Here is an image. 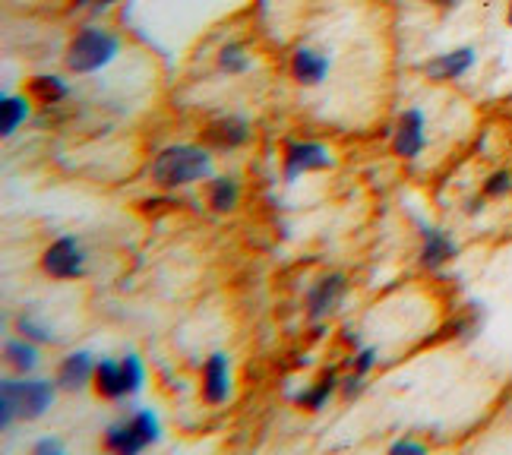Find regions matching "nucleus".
Returning a JSON list of instances; mask_svg holds the SVG:
<instances>
[{
  "instance_id": "obj_30",
  "label": "nucleus",
  "mask_w": 512,
  "mask_h": 455,
  "mask_svg": "<svg viewBox=\"0 0 512 455\" xmlns=\"http://www.w3.org/2000/svg\"><path fill=\"white\" fill-rule=\"evenodd\" d=\"M427 4H433V7H456L459 0H427Z\"/></svg>"
},
{
  "instance_id": "obj_9",
  "label": "nucleus",
  "mask_w": 512,
  "mask_h": 455,
  "mask_svg": "<svg viewBox=\"0 0 512 455\" xmlns=\"http://www.w3.org/2000/svg\"><path fill=\"white\" fill-rule=\"evenodd\" d=\"M228 389H231L228 358H225V354H212V358L206 361V370H203V399H206V405H222L228 399Z\"/></svg>"
},
{
  "instance_id": "obj_10",
  "label": "nucleus",
  "mask_w": 512,
  "mask_h": 455,
  "mask_svg": "<svg viewBox=\"0 0 512 455\" xmlns=\"http://www.w3.org/2000/svg\"><path fill=\"white\" fill-rule=\"evenodd\" d=\"M471 64H475V51H471V48H456V51H446L440 57H433V61H427L424 73L440 83V79L462 76L465 70H471Z\"/></svg>"
},
{
  "instance_id": "obj_26",
  "label": "nucleus",
  "mask_w": 512,
  "mask_h": 455,
  "mask_svg": "<svg viewBox=\"0 0 512 455\" xmlns=\"http://www.w3.org/2000/svg\"><path fill=\"white\" fill-rule=\"evenodd\" d=\"M364 373H358V370H354L351 373V377H345V386H342V392H345V399H354V395H358L361 392V386H364Z\"/></svg>"
},
{
  "instance_id": "obj_8",
  "label": "nucleus",
  "mask_w": 512,
  "mask_h": 455,
  "mask_svg": "<svg viewBox=\"0 0 512 455\" xmlns=\"http://www.w3.org/2000/svg\"><path fill=\"white\" fill-rule=\"evenodd\" d=\"M95 377V361L89 351H73L67 354V361L61 364V370H57V383H61V389L67 392H80L86 389V383Z\"/></svg>"
},
{
  "instance_id": "obj_5",
  "label": "nucleus",
  "mask_w": 512,
  "mask_h": 455,
  "mask_svg": "<svg viewBox=\"0 0 512 455\" xmlns=\"http://www.w3.org/2000/svg\"><path fill=\"white\" fill-rule=\"evenodd\" d=\"M42 269L51 279H83L86 275V253L73 237H57V241L45 250Z\"/></svg>"
},
{
  "instance_id": "obj_29",
  "label": "nucleus",
  "mask_w": 512,
  "mask_h": 455,
  "mask_svg": "<svg viewBox=\"0 0 512 455\" xmlns=\"http://www.w3.org/2000/svg\"><path fill=\"white\" fill-rule=\"evenodd\" d=\"M392 452H424L421 443H392Z\"/></svg>"
},
{
  "instance_id": "obj_6",
  "label": "nucleus",
  "mask_w": 512,
  "mask_h": 455,
  "mask_svg": "<svg viewBox=\"0 0 512 455\" xmlns=\"http://www.w3.org/2000/svg\"><path fill=\"white\" fill-rule=\"evenodd\" d=\"M332 158L323 146L317 143H288L285 146V177L294 181L304 171H317V168H329Z\"/></svg>"
},
{
  "instance_id": "obj_17",
  "label": "nucleus",
  "mask_w": 512,
  "mask_h": 455,
  "mask_svg": "<svg viewBox=\"0 0 512 455\" xmlns=\"http://www.w3.org/2000/svg\"><path fill=\"white\" fill-rule=\"evenodd\" d=\"M238 196H241V187L238 181H231V177H215L209 184V206L215 212H231L238 206Z\"/></svg>"
},
{
  "instance_id": "obj_14",
  "label": "nucleus",
  "mask_w": 512,
  "mask_h": 455,
  "mask_svg": "<svg viewBox=\"0 0 512 455\" xmlns=\"http://www.w3.org/2000/svg\"><path fill=\"white\" fill-rule=\"evenodd\" d=\"M424 234V247H421V263L427 269L443 266L449 256H456V244L449 241V234L437 231V228H421Z\"/></svg>"
},
{
  "instance_id": "obj_21",
  "label": "nucleus",
  "mask_w": 512,
  "mask_h": 455,
  "mask_svg": "<svg viewBox=\"0 0 512 455\" xmlns=\"http://www.w3.org/2000/svg\"><path fill=\"white\" fill-rule=\"evenodd\" d=\"M16 329L23 332V335H29L32 342H45V345L54 342V335L48 332V326H45V323H38L32 313H19V316H16Z\"/></svg>"
},
{
  "instance_id": "obj_12",
  "label": "nucleus",
  "mask_w": 512,
  "mask_h": 455,
  "mask_svg": "<svg viewBox=\"0 0 512 455\" xmlns=\"http://www.w3.org/2000/svg\"><path fill=\"white\" fill-rule=\"evenodd\" d=\"M291 70H294V79L304 86H317L326 79L329 73V61L323 54H317L313 48H298L294 51V61H291Z\"/></svg>"
},
{
  "instance_id": "obj_7",
  "label": "nucleus",
  "mask_w": 512,
  "mask_h": 455,
  "mask_svg": "<svg viewBox=\"0 0 512 455\" xmlns=\"http://www.w3.org/2000/svg\"><path fill=\"white\" fill-rule=\"evenodd\" d=\"M424 149V114L418 108H411L399 117L396 127V152L402 158H415Z\"/></svg>"
},
{
  "instance_id": "obj_13",
  "label": "nucleus",
  "mask_w": 512,
  "mask_h": 455,
  "mask_svg": "<svg viewBox=\"0 0 512 455\" xmlns=\"http://www.w3.org/2000/svg\"><path fill=\"white\" fill-rule=\"evenodd\" d=\"M206 140L219 149H238L250 140V127L241 117H225V121H215L209 130H206Z\"/></svg>"
},
{
  "instance_id": "obj_20",
  "label": "nucleus",
  "mask_w": 512,
  "mask_h": 455,
  "mask_svg": "<svg viewBox=\"0 0 512 455\" xmlns=\"http://www.w3.org/2000/svg\"><path fill=\"white\" fill-rule=\"evenodd\" d=\"M7 361L19 370V373H29V370H35V364H38V354H35V345H29V342H7Z\"/></svg>"
},
{
  "instance_id": "obj_28",
  "label": "nucleus",
  "mask_w": 512,
  "mask_h": 455,
  "mask_svg": "<svg viewBox=\"0 0 512 455\" xmlns=\"http://www.w3.org/2000/svg\"><path fill=\"white\" fill-rule=\"evenodd\" d=\"M76 4H92V13H102L105 7H111V4H117V0H76Z\"/></svg>"
},
{
  "instance_id": "obj_18",
  "label": "nucleus",
  "mask_w": 512,
  "mask_h": 455,
  "mask_svg": "<svg viewBox=\"0 0 512 455\" xmlns=\"http://www.w3.org/2000/svg\"><path fill=\"white\" fill-rule=\"evenodd\" d=\"M26 117H29L26 98H19V95H4V98H0V130H4V136H10L16 127H23Z\"/></svg>"
},
{
  "instance_id": "obj_4",
  "label": "nucleus",
  "mask_w": 512,
  "mask_h": 455,
  "mask_svg": "<svg viewBox=\"0 0 512 455\" xmlns=\"http://www.w3.org/2000/svg\"><path fill=\"white\" fill-rule=\"evenodd\" d=\"M155 440H159V421H155L152 411H136L130 421L111 424L105 433V446L121 455L140 452V449L152 446Z\"/></svg>"
},
{
  "instance_id": "obj_3",
  "label": "nucleus",
  "mask_w": 512,
  "mask_h": 455,
  "mask_svg": "<svg viewBox=\"0 0 512 455\" xmlns=\"http://www.w3.org/2000/svg\"><path fill=\"white\" fill-rule=\"evenodd\" d=\"M117 48V35L105 32V29H95V26H83L80 32L73 35V42L67 48V70L70 73H95L102 70L105 64L114 61Z\"/></svg>"
},
{
  "instance_id": "obj_16",
  "label": "nucleus",
  "mask_w": 512,
  "mask_h": 455,
  "mask_svg": "<svg viewBox=\"0 0 512 455\" xmlns=\"http://www.w3.org/2000/svg\"><path fill=\"white\" fill-rule=\"evenodd\" d=\"M29 95L35 98V102H42V105H57V102H64V98L70 95L67 83L61 76H35L32 83H29Z\"/></svg>"
},
{
  "instance_id": "obj_25",
  "label": "nucleus",
  "mask_w": 512,
  "mask_h": 455,
  "mask_svg": "<svg viewBox=\"0 0 512 455\" xmlns=\"http://www.w3.org/2000/svg\"><path fill=\"white\" fill-rule=\"evenodd\" d=\"M509 187H512L509 174H494V177L487 181V193H490V196H500V193H506Z\"/></svg>"
},
{
  "instance_id": "obj_23",
  "label": "nucleus",
  "mask_w": 512,
  "mask_h": 455,
  "mask_svg": "<svg viewBox=\"0 0 512 455\" xmlns=\"http://www.w3.org/2000/svg\"><path fill=\"white\" fill-rule=\"evenodd\" d=\"M124 380H127V392L136 395L143 389V364L136 354H130V358H124Z\"/></svg>"
},
{
  "instance_id": "obj_24",
  "label": "nucleus",
  "mask_w": 512,
  "mask_h": 455,
  "mask_svg": "<svg viewBox=\"0 0 512 455\" xmlns=\"http://www.w3.org/2000/svg\"><path fill=\"white\" fill-rule=\"evenodd\" d=\"M373 364H377V351H373V348L358 351V358H354V370H358V373H367Z\"/></svg>"
},
{
  "instance_id": "obj_11",
  "label": "nucleus",
  "mask_w": 512,
  "mask_h": 455,
  "mask_svg": "<svg viewBox=\"0 0 512 455\" xmlns=\"http://www.w3.org/2000/svg\"><path fill=\"white\" fill-rule=\"evenodd\" d=\"M92 386H95V392L102 395V399H108V402H117V399H124V395H130V392H127V380H124V364H117V361H102V364H95Z\"/></svg>"
},
{
  "instance_id": "obj_15",
  "label": "nucleus",
  "mask_w": 512,
  "mask_h": 455,
  "mask_svg": "<svg viewBox=\"0 0 512 455\" xmlns=\"http://www.w3.org/2000/svg\"><path fill=\"white\" fill-rule=\"evenodd\" d=\"M345 291V279L342 275H326V279L310 291V298H307V310L310 316L317 320V316H323L332 304L339 301V294Z\"/></svg>"
},
{
  "instance_id": "obj_1",
  "label": "nucleus",
  "mask_w": 512,
  "mask_h": 455,
  "mask_svg": "<svg viewBox=\"0 0 512 455\" xmlns=\"http://www.w3.org/2000/svg\"><path fill=\"white\" fill-rule=\"evenodd\" d=\"M54 405V389L45 380H4L0 386V424L35 421Z\"/></svg>"
},
{
  "instance_id": "obj_22",
  "label": "nucleus",
  "mask_w": 512,
  "mask_h": 455,
  "mask_svg": "<svg viewBox=\"0 0 512 455\" xmlns=\"http://www.w3.org/2000/svg\"><path fill=\"white\" fill-rule=\"evenodd\" d=\"M247 54H244V48L241 45H228L222 54H219V70L222 73H244L247 70Z\"/></svg>"
},
{
  "instance_id": "obj_27",
  "label": "nucleus",
  "mask_w": 512,
  "mask_h": 455,
  "mask_svg": "<svg viewBox=\"0 0 512 455\" xmlns=\"http://www.w3.org/2000/svg\"><path fill=\"white\" fill-rule=\"evenodd\" d=\"M35 452L38 455H64V446L57 443V440H38L35 443Z\"/></svg>"
},
{
  "instance_id": "obj_31",
  "label": "nucleus",
  "mask_w": 512,
  "mask_h": 455,
  "mask_svg": "<svg viewBox=\"0 0 512 455\" xmlns=\"http://www.w3.org/2000/svg\"><path fill=\"white\" fill-rule=\"evenodd\" d=\"M509 26H512V0H509Z\"/></svg>"
},
{
  "instance_id": "obj_19",
  "label": "nucleus",
  "mask_w": 512,
  "mask_h": 455,
  "mask_svg": "<svg viewBox=\"0 0 512 455\" xmlns=\"http://www.w3.org/2000/svg\"><path fill=\"white\" fill-rule=\"evenodd\" d=\"M332 389H336V370H326V373H323V380H320L317 386H310L307 392H301L294 402L304 405L307 411H317V408H323V405L329 402Z\"/></svg>"
},
{
  "instance_id": "obj_2",
  "label": "nucleus",
  "mask_w": 512,
  "mask_h": 455,
  "mask_svg": "<svg viewBox=\"0 0 512 455\" xmlns=\"http://www.w3.org/2000/svg\"><path fill=\"white\" fill-rule=\"evenodd\" d=\"M209 174H212V158L209 152L196 146H168L152 165L155 184H162V187H184Z\"/></svg>"
}]
</instances>
